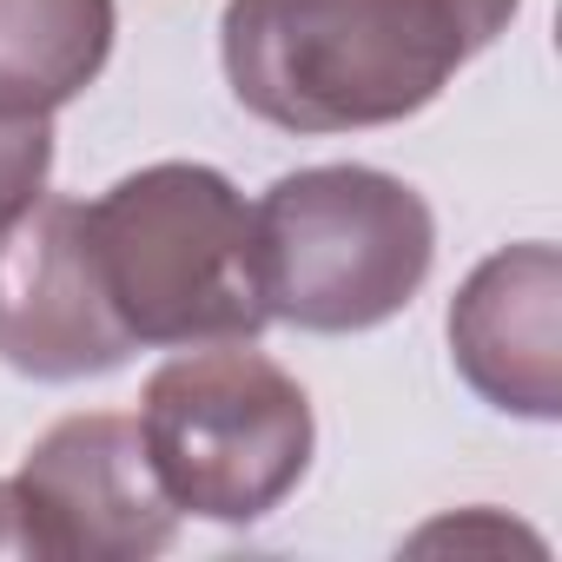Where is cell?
Returning a JSON list of instances; mask_svg holds the SVG:
<instances>
[{
  "label": "cell",
  "mask_w": 562,
  "mask_h": 562,
  "mask_svg": "<svg viewBox=\"0 0 562 562\" xmlns=\"http://www.w3.org/2000/svg\"><path fill=\"white\" fill-rule=\"evenodd\" d=\"M522 0H225L232 100L278 133H364L424 113Z\"/></svg>",
  "instance_id": "6da1fadb"
},
{
  "label": "cell",
  "mask_w": 562,
  "mask_h": 562,
  "mask_svg": "<svg viewBox=\"0 0 562 562\" xmlns=\"http://www.w3.org/2000/svg\"><path fill=\"white\" fill-rule=\"evenodd\" d=\"M87 251L133 345H251L271 325L251 205L218 166L159 159L126 172L87 205Z\"/></svg>",
  "instance_id": "7a4b0ae2"
},
{
  "label": "cell",
  "mask_w": 562,
  "mask_h": 562,
  "mask_svg": "<svg viewBox=\"0 0 562 562\" xmlns=\"http://www.w3.org/2000/svg\"><path fill=\"white\" fill-rule=\"evenodd\" d=\"M258 285L278 325L318 338L378 331L437 265V218L417 186L378 166H305L251 205Z\"/></svg>",
  "instance_id": "3957f363"
},
{
  "label": "cell",
  "mask_w": 562,
  "mask_h": 562,
  "mask_svg": "<svg viewBox=\"0 0 562 562\" xmlns=\"http://www.w3.org/2000/svg\"><path fill=\"white\" fill-rule=\"evenodd\" d=\"M139 437L159 490L199 522H265L312 470V397L245 345H192L139 397Z\"/></svg>",
  "instance_id": "277c9868"
},
{
  "label": "cell",
  "mask_w": 562,
  "mask_h": 562,
  "mask_svg": "<svg viewBox=\"0 0 562 562\" xmlns=\"http://www.w3.org/2000/svg\"><path fill=\"white\" fill-rule=\"evenodd\" d=\"M8 483L21 542L41 562H146L179 536V509L153 476L139 417L120 411L60 417Z\"/></svg>",
  "instance_id": "5b68a950"
},
{
  "label": "cell",
  "mask_w": 562,
  "mask_h": 562,
  "mask_svg": "<svg viewBox=\"0 0 562 562\" xmlns=\"http://www.w3.org/2000/svg\"><path fill=\"white\" fill-rule=\"evenodd\" d=\"M139 345L106 305L80 199H34L0 225V364L34 384L106 378Z\"/></svg>",
  "instance_id": "8992f818"
},
{
  "label": "cell",
  "mask_w": 562,
  "mask_h": 562,
  "mask_svg": "<svg viewBox=\"0 0 562 562\" xmlns=\"http://www.w3.org/2000/svg\"><path fill=\"white\" fill-rule=\"evenodd\" d=\"M457 378L503 417L555 424L562 411V258L555 245L490 251L450 299Z\"/></svg>",
  "instance_id": "52a82bcc"
},
{
  "label": "cell",
  "mask_w": 562,
  "mask_h": 562,
  "mask_svg": "<svg viewBox=\"0 0 562 562\" xmlns=\"http://www.w3.org/2000/svg\"><path fill=\"white\" fill-rule=\"evenodd\" d=\"M113 0H0V120H54L113 60Z\"/></svg>",
  "instance_id": "ba28073f"
},
{
  "label": "cell",
  "mask_w": 562,
  "mask_h": 562,
  "mask_svg": "<svg viewBox=\"0 0 562 562\" xmlns=\"http://www.w3.org/2000/svg\"><path fill=\"white\" fill-rule=\"evenodd\" d=\"M54 172V126L47 120H0V225H14Z\"/></svg>",
  "instance_id": "9c48e42d"
},
{
  "label": "cell",
  "mask_w": 562,
  "mask_h": 562,
  "mask_svg": "<svg viewBox=\"0 0 562 562\" xmlns=\"http://www.w3.org/2000/svg\"><path fill=\"white\" fill-rule=\"evenodd\" d=\"M0 555H27L21 542V509H14V483L0 476Z\"/></svg>",
  "instance_id": "30bf717a"
}]
</instances>
